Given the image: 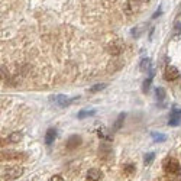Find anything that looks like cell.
<instances>
[{"label": "cell", "instance_id": "cell-1", "mask_svg": "<svg viewBox=\"0 0 181 181\" xmlns=\"http://www.w3.org/2000/svg\"><path fill=\"white\" fill-rule=\"evenodd\" d=\"M25 173L23 167L15 165V167H6L2 171V180L4 181H10V180H16V178L22 177V174Z\"/></svg>", "mask_w": 181, "mask_h": 181}, {"label": "cell", "instance_id": "cell-2", "mask_svg": "<svg viewBox=\"0 0 181 181\" xmlns=\"http://www.w3.org/2000/svg\"><path fill=\"white\" fill-rule=\"evenodd\" d=\"M164 169L167 174H171V175H177L181 171V165L175 158H168V160L164 161Z\"/></svg>", "mask_w": 181, "mask_h": 181}, {"label": "cell", "instance_id": "cell-3", "mask_svg": "<svg viewBox=\"0 0 181 181\" xmlns=\"http://www.w3.org/2000/svg\"><path fill=\"white\" fill-rule=\"evenodd\" d=\"M49 100L54 103V104L57 106H63V107H67V106H70L72 103V101L78 100V97H76V99H70V97L64 96V94H55V96H51Z\"/></svg>", "mask_w": 181, "mask_h": 181}, {"label": "cell", "instance_id": "cell-4", "mask_svg": "<svg viewBox=\"0 0 181 181\" xmlns=\"http://www.w3.org/2000/svg\"><path fill=\"white\" fill-rule=\"evenodd\" d=\"M2 160L6 161H22L26 160V155L21 151H2Z\"/></svg>", "mask_w": 181, "mask_h": 181}, {"label": "cell", "instance_id": "cell-5", "mask_svg": "<svg viewBox=\"0 0 181 181\" xmlns=\"http://www.w3.org/2000/svg\"><path fill=\"white\" fill-rule=\"evenodd\" d=\"M123 49H125V45H123L122 41H114V42H110L107 45V52L110 55H113V57L120 55L123 52Z\"/></svg>", "mask_w": 181, "mask_h": 181}, {"label": "cell", "instance_id": "cell-6", "mask_svg": "<svg viewBox=\"0 0 181 181\" xmlns=\"http://www.w3.org/2000/svg\"><path fill=\"white\" fill-rule=\"evenodd\" d=\"M180 76V72H178V70L175 67H167L164 71V78L168 81H174L177 80V77Z\"/></svg>", "mask_w": 181, "mask_h": 181}, {"label": "cell", "instance_id": "cell-7", "mask_svg": "<svg viewBox=\"0 0 181 181\" xmlns=\"http://www.w3.org/2000/svg\"><path fill=\"white\" fill-rule=\"evenodd\" d=\"M83 143V139H81V136L78 135H72L71 138L67 141V148L68 149H76V148H78Z\"/></svg>", "mask_w": 181, "mask_h": 181}, {"label": "cell", "instance_id": "cell-8", "mask_svg": "<svg viewBox=\"0 0 181 181\" xmlns=\"http://www.w3.org/2000/svg\"><path fill=\"white\" fill-rule=\"evenodd\" d=\"M181 123V110L180 109H174V112L171 113V119L168 120L169 126H177Z\"/></svg>", "mask_w": 181, "mask_h": 181}, {"label": "cell", "instance_id": "cell-9", "mask_svg": "<svg viewBox=\"0 0 181 181\" xmlns=\"http://www.w3.org/2000/svg\"><path fill=\"white\" fill-rule=\"evenodd\" d=\"M101 178V171L97 168H90L87 171V180L89 181H99Z\"/></svg>", "mask_w": 181, "mask_h": 181}, {"label": "cell", "instance_id": "cell-10", "mask_svg": "<svg viewBox=\"0 0 181 181\" xmlns=\"http://www.w3.org/2000/svg\"><path fill=\"white\" fill-rule=\"evenodd\" d=\"M152 61L151 58H148V57H145V58H142V61H141V64H139V68H141V71L143 72H148L152 70Z\"/></svg>", "mask_w": 181, "mask_h": 181}, {"label": "cell", "instance_id": "cell-11", "mask_svg": "<svg viewBox=\"0 0 181 181\" xmlns=\"http://www.w3.org/2000/svg\"><path fill=\"white\" fill-rule=\"evenodd\" d=\"M55 138H57V129H55V128H49V129L46 131L45 142L48 143V145H51V143L55 141Z\"/></svg>", "mask_w": 181, "mask_h": 181}, {"label": "cell", "instance_id": "cell-12", "mask_svg": "<svg viewBox=\"0 0 181 181\" xmlns=\"http://www.w3.org/2000/svg\"><path fill=\"white\" fill-rule=\"evenodd\" d=\"M6 139H7V141H4V142H2V143H16L22 139V133L21 132H13V133H10Z\"/></svg>", "mask_w": 181, "mask_h": 181}, {"label": "cell", "instance_id": "cell-13", "mask_svg": "<svg viewBox=\"0 0 181 181\" xmlns=\"http://www.w3.org/2000/svg\"><path fill=\"white\" fill-rule=\"evenodd\" d=\"M125 118H126V114H125V113H120V114H119L118 120H116V122H114V125H113V129H114V131H118V129H120V128H122Z\"/></svg>", "mask_w": 181, "mask_h": 181}, {"label": "cell", "instance_id": "cell-14", "mask_svg": "<svg viewBox=\"0 0 181 181\" xmlns=\"http://www.w3.org/2000/svg\"><path fill=\"white\" fill-rule=\"evenodd\" d=\"M152 78H154V71H149V76H148V78L145 81H143V91L145 93H148V90H149V86H151V81H152Z\"/></svg>", "mask_w": 181, "mask_h": 181}, {"label": "cell", "instance_id": "cell-15", "mask_svg": "<svg viewBox=\"0 0 181 181\" xmlns=\"http://www.w3.org/2000/svg\"><path fill=\"white\" fill-rule=\"evenodd\" d=\"M135 173V165L133 164H125L123 165V174L125 175H132Z\"/></svg>", "mask_w": 181, "mask_h": 181}, {"label": "cell", "instance_id": "cell-16", "mask_svg": "<svg viewBox=\"0 0 181 181\" xmlns=\"http://www.w3.org/2000/svg\"><path fill=\"white\" fill-rule=\"evenodd\" d=\"M96 114V110H80L78 112V118L83 119V118H89V116H93Z\"/></svg>", "mask_w": 181, "mask_h": 181}, {"label": "cell", "instance_id": "cell-17", "mask_svg": "<svg viewBox=\"0 0 181 181\" xmlns=\"http://www.w3.org/2000/svg\"><path fill=\"white\" fill-rule=\"evenodd\" d=\"M155 94H156V99H158V101H162L165 99V90L162 89V87H158V89L155 90Z\"/></svg>", "mask_w": 181, "mask_h": 181}, {"label": "cell", "instance_id": "cell-18", "mask_svg": "<svg viewBox=\"0 0 181 181\" xmlns=\"http://www.w3.org/2000/svg\"><path fill=\"white\" fill-rule=\"evenodd\" d=\"M151 135L154 138V141H156V142H164L165 139H167V136L162 135V133H158V132H152Z\"/></svg>", "mask_w": 181, "mask_h": 181}, {"label": "cell", "instance_id": "cell-19", "mask_svg": "<svg viewBox=\"0 0 181 181\" xmlns=\"http://www.w3.org/2000/svg\"><path fill=\"white\" fill-rule=\"evenodd\" d=\"M104 89H106V84H104V83H101V84L93 86V87L89 90V91H90V93H97V91H101V90H104Z\"/></svg>", "mask_w": 181, "mask_h": 181}, {"label": "cell", "instance_id": "cell-20", "mask_svg": "<svg viewBox=\"0 0 181 181\" xmlns=\"http://www.w3.org/2000/svg\"><path fill=\"white\" fill-rule=\"evenodd\" d=\"M154 158H155V155H154V152H149V154H145V160H143L145 165H149V164H151Z\"/></svg>", "mask_w": 181, "mask_h": 181}, {"label": "cell", "instance_id": "cell-21", "mask_svg": "<svg viewBox=\"0 0 181 181\" xmlns=\"http://www.w3.org/2000/svg\"><path fill=\"white\" fill-rule=\"evenodd\" d=\"M99 136H100V138H103V139H110L109 133H107V132H104V128H99Z\"/></svg>", "mask_w": 181, "mask_h": 181}, {"label": "cell", "instance_id": "cell-22", "mask_svg": "<svg viewBox=\"0 0 181 181\" xmlns=\"http://www.w3.org/2000/svg\"><path fill=\"white\" fill-rule=\"evenodd\" d=\"M181 34V22H175V25H174V35H180Z\"/></svg>", "mask_w": 181, "mask_h": 181}, {"label": "cell", "instance_id": "cell-23", "mask_svg": "<svg viewBox=\"0 0 181 181\" xmlns=\"http://www.w3.org/2000/svg\"><path fill=\"white\" fill-rule=\"evenodd\" d=\"M49 181H64V178L61 177V175H52Z\"/></svg>", "mask_w": 181, "mask_h": 181}, {"label": "cell", "instance_id": "cell-24", "mask_svg": "<svg viewBox=\"0 0 181 181\" xmlns=\"http://www.w3.org/2000/svg\"><path fill=\"white\" fill-rule=\"evenodd\" d=\"M160 15H161V7L158 9V10H156V13H155V15H154V19H155V17H158V16H160Z\"/></svg>", "mask_w": 181, "mask_h": 181}]
</instances>
